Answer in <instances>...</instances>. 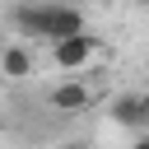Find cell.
Here are the masks:
<instances>
[{
  "label": "cell",
  "instance_id": "1",
  "mask_svg": "<svg viewBox=\"0 0 149 149\" xmlns=\"http://www.w3.org/2000/svg\"><path fill=\"white\" fill-rule=\"evenodd\" d=\"M9 19L23 37H42V42L84 33V14H79L74 0H23V5L9 9Z\"/></svg>",
  "mask_w": 149,
  "mask_h": 149
},
{
  "label": "cell",
  "instance_id": "2",
  "mask_svg": "<svg viewBox=\"0 0 149 149\" xmlns=\"http://www.w3.org/2000/svg\"><path fill=\"white\" fill-rule=\"evenodd\" d=\"M51 61H56V70H65V74H84V70L98 61V37H88V28H84V33H70V37H56V42H51Z\"/></svg>",
  "mask_w": 149,
  "mask_h": 149
},
{
  "label": "cell",
  "instance_id": "3",
  "mask_svg": "<svg viewBox=\"0 0 149 149\" xmlns=\"http://www.w3.org/2000/svg\"><path fill=\"white\" fill-rule=\"evenodd\" d=\"M56 112H65V116H74V112H84L88 102H93V88L79 79V74H70V79H61L56 88H51V98H47Z\"/></svg>",
  "mask_w": 149,
  "mask_h": 149
},
{
  "label": "cell",
  "instance_id": "4",
  "mask_svg": "<svg viewBox=\"0 0 149 149\" xmlns=\"http://www.w3.org/2000/svg\"><path fill=\"white\" fill-rule=\"evenodd\" d=\"M107 116H112L116 126H126V130H144V126H149V107H144L140 93H121V98H112Z\"/></svg>",
  "mask_w": 149,
  "mask_h": 149
},
{
  "label": "cell",
  "instance_id": "5",
  "mask_svg": "<svg viewBox=\"0 0 149 149\" xmlns=\"http://www.w3.org/2000/svg\"><path fill=\"white\" fill-rule=\"evenodd\" d=\"M0 74L28 79V74H33V51H28L23 42H5V47H0Z\"/></svg>",
  "mask_w": 149,
  "mask_h": 149
},
{
  "label": "cell",
  "instance_id": "6",
  "mask_svg": "<svg viewBox=\"0 0 149 149\" xmlns=\"http://www.w3.org/2000/svg\"><path fill=\"white\" fill-rule=\"evenodd\" d=\"M130 149H149V130H144V135H140V140H135Z\"/></svg>",
  "mask_w": 149,
  "mask_h": 149
},
{
  "label": "cell",
  "instance_id": "7",
  "mask_svg": "<svg viewBox=\"0 0 149 149\" xmlns=\"http://www.w3.org/2000/svg\"><path fill=\"white\" fill-rule=\"evenodd\" d=\"M140 98H144V107H149V88H144V93H140Z\"/></svg>",
  "mask_w": 149,
  "mask_h": 149
}]
</instances>
